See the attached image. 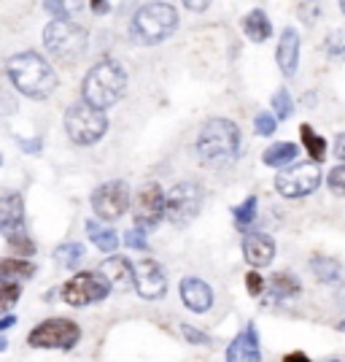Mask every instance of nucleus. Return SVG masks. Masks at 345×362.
<instances>
[{
  "label": "nucleus",
  "mask_w": 345,
  "mask_h": 362,
  "mask_svg": "<svg viewBox=\"0 0 345 362\" xmlns=\"http://www.w3.org/2000/svg\"><path fill=\"white\" fill-rule=\"evenodd\" d=\"M321 184V168L313 163H302V165L281 168V173L275 176V189L284 197H305L313 195Z\"/></svg>",
  "instance_id": "nucleus-10"
},
{
  "label": "nucleus",
  "mask_w": 345,
  "mask_h": 362,
  "mask_svg": "<svg viewBox=\"0 0 345 362\" xmlns=\"http://www.w3.org/2000/svg\"><path fill=\"white\" fill-rule=\"evenodd\" d=\"M318 11H321V6H315V3H302L300 6V16H305L308 22H315Z\"/></svg>",
  "instance_id": "nucleus-40"
},
{
  "label": "nucleus",
  "mask_w": 345,
  "mask_h": 362,
  "mask_svg": "<svg viewBox=\"0 0 345 362\" xmlns=\"http://www.w3.org/2000/svg\"><path fill=\"white\" fill-rule=\"evenodd\" d=\"M334 154H337V160H343L345 157V136L343 133L334 138Z\"/></svg>",
  "instance_id": "nucleus-42"
},
{
  "label": "nucleus",
  "mask_w": 345,
  "mask_h": 362,
  "mask_svg": "<svg viewBox=\"0 0 345 362\" xmlns=\"http://www.w3.org/2000/svg\"><path fill=\"white\" fill-rule=\"evenodd\" d=\"M25 233V200L19 192H6L0 197V235L11 241Z\"/></svg>",
  "instance_id": "nucleus-14"
},
{
  "label": "nucleus",
  "mask_w": 345,
  "mask_h": 362,
  "mask_svg": "<svg viewBox=\"0 0 345 362\" xmlns=\"http://www.w3.org/2000/svg\"><path fill=\"white\" fill-rule=\"evenodd\" d=\"M133 287L143 300H162L167 292V279L159 262L154 259H140L133 265Z\"/></svg>",
  "instance_id": "nucleus-13"
},
{
  "label": "nucleus",
  "mask_w": 345,
  "mask_h": 362,
  "mask_svg": "<svg viewBox=\"0 0 345 362\" xmlns=\"http://www.w3.org/2000/svg\"><path fill=\"white\" fill-rule=\"evenodd\" d=\"M300 154L297 144H289V141H281V144H272L270 149L262 154V163L267 168H284L289 165L294 157Z\"/></svg>",
  "instance_id": "nucleus-23"
},
{
  "label": "nucleus",
  "mask_w": 345,
  "mask_h": 362,
  "mask_svg": "<svg viewBox=\"0 0 345 362\" xmlns=\"http://www.w3.org/2000/svg\"><path fill=\"white\" fill-rule=\"evenodd\" d=\"M124 90H127V74L116 60H103L92 65L84 84H81L84 103L97 108V111H105L114 103H119Z\"/></svg>",
  "instance_id": "nucleus-3"
},
{
  "label": "nucleus",
  "mask_w": 345,
  "mask_h": 362,
  "mask_svg": "<svg viewBox=\"0 0 345 362\" xmlns=\"http://www.w3.org/2000/svg\"><path fill=\"white\" fill-rule=\"evenodd\" d=\"M44 11L54 14L57 19H68V6H65V3H54V0H46V3H44Z\"/></svg>",
  "instance_id": "nucleus-39"
},
{
  "label": "nucleus",
  "mask_w": 345,
  "mask_h": 362,
  "mask_svg": "<svg viewBox=\"0 0 345 362\" xmlns=\"http://www.w3.org/2000/svg\"><path fill=\"white\" fill-rule=\"evenodd\" d=\"M284 362H313L305 351H291V354H286Z\"/></svg>",
  "instance_id": "nucleus-41"
},
{
  "label": "nucleus",
  "mask_w": 345,
  "mask_h": 362,
  "mask_svg": "<svg viewBox=\"0 0 345 362\" xmlns=\"http://www.w3.org/2000/svg\"><path fill=\"white\" fill-rule=\"evenodd\" d=\"M243 33L254 41V44H265L267 38L272 35V25H270V16L265 14L262 8H256L251 14L243 19Z\"/></svg>",
  "instance_id": "nucleus-20"
},
{
  "label": "nucleus",
  "mask_w": 345,
  "mask_h": 362,
  "mask_svg": "<svg viewBox=\"0 0 345 362\" xmlns=\"http://www.w3.org/2000/svg\"><path fill=\"white\" fill-rule=\"evenodd\" d=\"M124 243L130 246V249H135V252H149V238H146V233L143 230H127V235H124Z\"/></svg>",
  "instance_id": "nucleus-33"
},
{
  "label": "nucleus",
  "mask_w": 345,
  "mask_h": 362,
  "mask_svg": "<svg viewBox=\"0 0 345 362\" xmlns=\"http://www.w3.org/2000/svg\"><path fill=\"white\" fill-rule=\"evenodd\" d=\"M327 52H329L332 57H343V33L334 30L329 35V41H327Z\"/></svg>",
  "instance_id": "nucleus-38"
},
{
  "label": "nucleus",
  "mask_w": 345,
  "mask_h": 362,
  "mask_svg": "<svg viewBox=\"0 0 345 362\" xmlns=\"http://www.w3.org/2000/svg\"><path fill=\"white\" fill-rule=\"evenodd\" d=\"M108 130V117L97 108L87 106L84 100H78L65 111V133L78 146H92L105 136Z\"/></svg>",
  "instance_id": "nucleus-6"
},
{
  "label": "nucleus",
  "mask_w": 345,
  "mask_h": 362,
  "mask_svg": "<svg viewBox=\"0 0 345 362\" xmlns=\"http://www.w3.org/2000/svg\"><path fill=\"white\" fill-rule=\"evenodd\" d=\"M275 127H278V122H275L272 114H267V111L256 114V119H254L256 136H272V133H275Z\"/></svg>",
  "instance_id": "nucleus-32"
},
{
  "label": "nucleus",
  "mask_w": 345,
  "mask_h": 362,
  "mask_svg": "<svg viewBox=\"0 0 345 362\" xmlns=\"http://www.w3.org/2000/svg\"><path fill=\"white\" fill-rule=\"evenodd\" d=\"M111 295V287L105 284V279L100 273H75L71 281H65L62 287V300L75 308H84L92 303H100Z\"/></svg>",
  "instance_id": "nucleus-9"
},
{
  "label": "nucleus",
  "mask_w": 345,
  "mask_h": 362,
  "mask_svg": "<svg viewBox=\"0 0 345 362\" xmlns=\"http://www.w3.org/2000/svg\"><path fill=\"white\" fill-rule=\"evenodd\" d=\"M0 163H3V154H0Z\"/></svg>",
  "instance_id": "nucleus-47"
},
{
  "label": "nucleus",
  "mask_w": 345,
  "mask_h": 362,
  "mask_svg": "<svg viewBox=\"0 0 345 362\" xmlns=\"http://www.w3.org/2000/svg\"><path fill=\"white\" fill-rule=\"evenodd\" d=\"M243 257L251 268H267L275 259V241L267 233H248L243 238Z\"/></svg>",
  "instance_id": "nucleus-16"
},
{
  "label": "nucleus",
  "mask_w": 345,
  "mask_h": 362,
  "mask_svg": "<svg viewBox=\"0 0 345 362\" xmlns=\"http://www.w3.org/2000/svg\"><path fill=\"white\" fill-rule=\"evenodd\" d=\"M272 108H275V122L281 119H289L291 117V111H294V106H291V95H289V90L286 87H281V90H275V95H272Z\"/></svg>",
  "instance_id": "nucleus-29"
},
{
  "label": "nucleus",
  "mask_w": 345,
  "mask_h": 362,
  "mask_svg": "<svg viewBox=\"0 0 345 362\" xmlns=\"http://www.w3.org/2000/svg\"><path fill=\"white\" fill-rule=\"evenodd\" d=\"M329 362H340V360H329Z\"/></svg>",
  "instance_id": "nucleus-48"
},
{
  "label": "nucleus",
  "mask_w": 345,
  "mask_h": 362,
  "mask_svg": "<svg viewBox=\"0 0 345 362\" xmlns=\"http://www.w3.org/2000/svg\"><path fill=\"white\" fill-rule=\"evenodd\" d=\"M178 28V11L170 3H146L140 6L130 22V35L138 44L154 46L170 38Z\"/></svg>",
  "instance_id": "nucleus-4"
},
{
  "label": "nucleus",
  "mask_w": 345,
  "mask_h": 362,
  "mask_svg": "<svg viewBox=\"0 0 345 362\" xmlns=\"http://www.w3.org/2000/svg\"><path fill=\"white\" fill-rule=\"evenodd\" d=\"M6 349H8V341H6L3 335H0V351H6Z\"/></svg>",
  "instance_id": "nucleus-46"
},
{
  "label": "nucleus",
  "mask_w": 345,
  "mask_h": 362,
  "mask_svg": "<svg viewBox=\"0 0 345 362\" xmlns=\"http://www.w3.org/2000/svg\"><path fill=\"white\" fill-rule=\"evenodd\" d=\"M8 246H11L14 252H19V255H25V257H30L32 252H35V243L28 238V233H22V235L11 238V241H8Z\"/></svg>",
  "instance_id": "nucleus-35"
},
{
  "label": "nucleus",
  "mask_w": 345,
  "mask_h": 362,
  "mask_svg": "<svg viewBox=\"0 0 345 362\" xmlns=\"http://www.w3.org/2000/svg\"><path fill=\"white\" fill-rule=\"evenodd\" d=\"M92 209L97 214V219L114 222L127 214L130 209V187L124 181H105L92 192Z\"/></svg>",
  "instance_id": "nucleus-11"
},
{
  "label": "nucleus",
  "mask_w": 345,
  "mask_h": 362,
  "mask_svg": "<svg viewBox=\"0 0 345 362\" xmlns=\"http://www.w3.org/2000/svg\"><path fill=\"white\" fill-rule=\"evenodd\" d=\"M197 160L208 168H219L232 163L241 154V127L235 122L216 117L202 124L197 136Z\"/></svg>",
  "instance_id": "nucleus-1"
},
{
  "label": "nucleus",
  "mask_w": 345,
  "mask_h": 362,
  "mask_svg": "<svg viewBox=\"0 0 345 362\" xmlns=\"http://www.w3.org/2000/svg\"><path fill=\"white\" fill-rule=\"evenodd\" d=\"M81 259H84V246L75 241L62 243V246H57V252H54V262L60 268H75Z\"/></svg>",
  "instance_id": "nucleus-27"
},
{
  "label": "nucleus",
  "mask_w": 345,
  "mask_h": 362,
  "mask_svg": "<svg viewBox=\"0 0 345 362\" xmlns=\"http://www.w3.org/2000/svg\"><path fill=\"white\" fill-rule=\"evenodd\" d=\"M310 271L315 273V279L318 281H324V284H337L340 279H343V265L334 259V257H313L310 259Z\"/></svg>",
  "instance_id": "nucleus-21"
},
{
  "label": "nucleus",
  "mask_w": 345,
  "mask_h": 362,
  "mask_svg": "<svg viewBox=\"0 0 345 362\" xmlns=\"http://www.w3.org/2000/svg\"><path fill=\"white\" fill-rule=\"evenodd\" d=\"M8 78L16 90L28 98L44 100L57 90V74L52 71V65L35 54V52H19L8 60Z\"/></svg>",
  "instance_id": "nucleus-2"
},
{
  "label": "nucleus",
  "mask_w": 345,
  "mask_h": 362,
  "mask_svg": "<svg viewBox=\"0 0 345 362\" xmlns=\"http://www.w3.org/2000/svg\"><path fill=\"white\" fill-rule=\"evenodd\" d=\"M81 338L78 325L71 319H46L38 327H32L28 344L32 349H73Z\"/></svg>",
  "instance_id": "nucleus-8"
},
{
  "label": "nucleus",
  "mask_w": 345,
  "mask_h": 362,
  "mask_svg": "<svg viewBox=\"0 0 345 362\" xmlns=\"http://www.w3.org/2000/svg\"><path fill=\"white\" fill-rule=\"evenodd\" d=\"M181 332H183V338H186L189 344H195V346H210V344H213L205 332L192 327V325H181Z\"/></svg>",
  "instance_id": "nucleus-34"
},
{
  "label": "nucleus",
  "mask_w": 345,
  "mask_h": 362,
  "mask_svg": "<svg viewBox=\"0 0 345 362\" xmlns=\"http://www.w3.org/2000/svg\"><path fill=\"white\" fill-rule=\"evenodd\" d=\"M14 325H16V317H11V314H8V317H0V332L14 327Z\"/></svg>",
  "instance_id": "nucleus-44"
},
{
  "label": "nucleus",
  "mask_w": 345,
  "mask_h": 362,
  "mask_svg": "<svg viewBox=\"0 0 345 362\" xmlns=\"http://www.w3.org/2000/svg\"><path fill=\"white\" fill-rule=\"evenodd\" d=\"M133 216H135V227L149 233L151 227H157L162 219H165V192L159 184H146L140 189V195L135 200V209H133Z\"/></svg>",
  "instance_id": "nucleus-12"
},
{
  "label": "nucleus",
  "mask_w": 345,
  "mask_h": 362,
  "mask_svg": "<svg viewBox=\"0 0 345 362\" xmlns=\"http://www.w3.org/2000/svg\"><path fill=\"white\" fill-rule=\"evenodd\" d=\"M300 136H302V146L310 154V163L313 165L324 163V157H327V141H324V136H318L310 124H302Z\"/></svg>",
  "instance_id": "nucleus-25"
},
{
  "label": "nucleus",
  "mask_w": 345,
  "mask_h": 362,
  "mask_svg": "<svg viewBox=\"0 0 345 362\" xmlns=\"http://www.w3.org/2000/svg\"><path fill=\"white\" fill-rule=\"evenodd\" d=\"M84 230H87V235H90V241L100 249V252H105V255H111V252H116V246H119V238H116V233L114 230H108V227L97 225L95 219H87V225H84Z\"/></svg>",
  "instance_id": "nucleus-22"
},
{
  "label": "nucleus",
  "mask_w": 345,
  "mask_h": 362,
  "mask_svg": "<svg viewBox=\"0 0 345 362\" xmlns=\"http://www.w3.org/2000/svg\"><path fill=\"white\" fill-rule=\"evenodd\" d=\"M275 300H289V298H294V295H300L302 292V284L291 276V273H275L270 279V287H267Z\"/></svg>",
  "instance_id": "nucleus-24"
},
{
  "label": "nucleus",
  "mask_w": 345,
  "mask_h": 362,
  "mask_svg": "<svg viewBox=\"0 0 345 362\" xmlns=\"http://www.w3.org/2000/svg\"><path fill=\"white\" fill-rule=\"evenodd\" d=\"M181 300L189 311L195 314H205L210 305H213V289L202 281V279H195V276H186L181 279Z\"/></svg>",
  "instance_id": "nucleus-17"
},
{
  "label": "nucleus",
  "mask_w": 345,
  "mask_h": 362,
  "mask_svg": "<svg viewBox=\"0 0 345 362\" xmlns=\"http://www.w3.org/2000/svg\"><path fill=\"white\" fill-rule=\"evenodd\" d=\"M246 287H248V295L259 298V295H262V289H265V279H262L256 271H251L248 276H246Z\"/></svg>",
  "instance_id": "nucleus-37"
},
{
  "label": "nucleus",
  "mask_w": 345,
  "mask_h": 362,
  "mask_svg": "<svg viewBox=\"0 0 345 362\" xmlns=\"http://www.w3.org/2000/svg\"><path fill=\"white\" fill-rule=\"evenodd\" d=\"M100 276L105 279V284L111 289H130L133 284V262L127 257L111 255L108 259L100 262Z\"/></svg>",
  "instance_id": "nucleus-18"
},
{
  "label": "nucleus",
  "mask_w": 345,
  "mask_h": 362,
  "mask_svg": "<svg viewBox=\"0 0 345 362\" xmlns=\"http://www.w3.org/2000/svg\"><path fill=\"white\" fill-rule=\"evenodd\" d=\"M202 187L197 181H181L165 195V219L173 225H189L202 209Z\"/></svg>",
  "instance_id": "nucleus-7"
},
{
  "label": "nucleus",
  "mask_w": 345,
  "mask_h": 362,
  "mask_svg": "<svg viewBox=\"0 0 345 362\" xmlns=\"http://www.w3.org/2000/svg\"><path fill=\"white\" fill-rule=\"evenodd\" d=\"M327 184H329V189L334 192L337 197L345 195V165H334L329 170V176H327Z\"/></svg>",
  "instance_id": "nucleus-31"
},
{
  "label": "nucleus",
  "mask_w": 345,
  "mask_h": 362,
  "mask_svg": "<svg viewBox=\"0 0 345 362\" xmlns=\"http://www.w3.org/2000/svg\"><path fill=\"white\" fill-rule=\"evenodd\" d=\"M183 6H186L189 11H205V8H208V3H195V0H186Z\"/></svg>",
  "instance_id": "nucleus-45"
},
{
  "label": "nucleus",
  "mask_w": 345,
  "mask_h": 362,
  "mask_svg": "<svg viewBox=\"0 0 345 362\" xmlns=\"http://www.w3.org/2000/svg\"><path fill=\"white\" fill-rule=\"evenodd\" d=\"M256 206H259V200H256L254 195H248L241 206H235V209H232V216H235L238 227H243V230H246V227L254 222V219H256Z\"/></svg>",
  "instance_id": "nucleus-28"
},
{
  "label": "nucleus",
  "mask_w": 345,
  "mask_h": 362,
  "mask_svg": "<svg viewBox=\"0 0 345 362\" xmlns=\"http://www.w3.org/2000/svg\"><path fill=\"white\" fill-rule=\"evenodd\" d=\"M226 362H262L256 325H246V330L232 338V344L226 346Z\"/></svg>",
  "instance_id": "nucleus-15"
},
{
  "label": "nucleus",
  "mask_w": 345,
  "mask_h": 362,
  "mask_svg": "<svg viewBox=\"0 0 345 362\" xmlns=\"http://www.w3.org/2000/svg\"><path fill=\"white\" fill-rule=\"evenodd\" d=\"M16 144H19V149L28 151V154H38V151H44V141H41V138H22V136H16Z\"/></svg>",
  "instance_id": "nucleus-36"
},
{
  "label": "nucleus",
  "mask_w": 345,
  "mask_h": 362,
  "mask_svg": "<svg viewBox=\"0 0 345 362\" xmlns=\"http://www.w3.org/2000/svg\"><path fill=\"white\" fill-rule=\"evenodd\" d=\"M19 295H22V289L16 287L14 281H3L0 279V314L14 308L16 303H19Z\"/></svg>",
  "instance_id": "nucleus-30"
},
{
  "label": "nucleus",
  "mask_w": 345,
  "mask_h": 362,
  "mask_svg": "<svg viewBox=\"0 0 345 362\" xmlns=\"http://www.w3.org/2000/svg\"><path fill=\"white\" fill-rule=\"evenodd\" d=\"M32 273H35V265L28 262V259H22V257H6V259H0V279L3 281L6 279H16V276L30 279Z\"/></svg>",
  "instance_id": "nucleus-26"
},
{
  "label": "nucleus",
  "mask_w": 345,
  "mask_h": 362,
  "mask_svg": "<svg viewBox=\"0 0 345 362\" xmlns=\"http://www.w3.org/2000/svg\"><path fill=\"white\" fill-rule=\"evenodd\" d=\"M297 65H300V33L294 28H286L278 41V68L284 71L286 78H291L297 74Z\"/></svg>",
  "instance_id": "nucleus-19"
},
{
  "label": "nucleus",
  "mask_w": 345,
  "mask_h": 362,
  "mask_svg": "<svg viewBox=\"0 0 345 362\" xmlns=\"http://www.w3.org/2000/svg\"><path fill=\"white\" fill-rule=\"evenodd\" d=\"M90 8L97 16H103V14H108V11H111V3H90Z\"/></svg>",
  "instance_id": "nucleus-43"
},
{
  "label": "nucleus",
  "mask_w": 345,
  "mask_h": 362,
  "mask_svg": "<svg viewBox=\"0 0 345 362\" xmlns=\"http://www.w3.org/2000/svg\"><path fill=\"white\" fill-rule=\"evenodd\" d=\"M44 46L62 62H75L90 46V35L71 19H54L44 28Z\"/></svg>",
  "instance_id": "nucleus-5"
}]
</instances>
